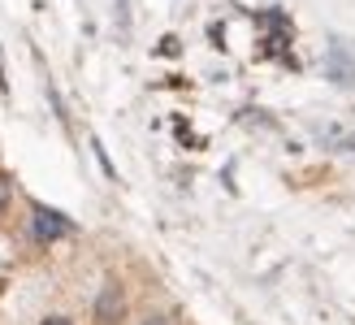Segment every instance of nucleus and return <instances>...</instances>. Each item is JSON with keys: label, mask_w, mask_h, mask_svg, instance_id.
<instances>
[{"label": "nucleus", "mask_w": 355, "mask_h": 325, "mask_svg": "<svg viewBox=\"0 0 355 325\" xmlns=\"http://www.w3.org/2000/svg\"><path fill=\"white\" fill-rule=\"evenodd\" d=\"M325 74H329V83H338V87H355V57H351V48H347L343 40L329 44Z\"/></svg>", "instance_id": "obj_1"}, {"label": "nucleus", "mask_w": 355, "mask_h": 325, "mask_svg": "<svg viewBox=\"0 0 355 325\" xmlns=\"http://www.w3.org/2000/svg\"><path fill=\"white\" fill-rule=\"evenodd\" d=\"M74 226H69V217H61V212H52V208H35L31 212V234L40 243H52V239H61V234H69Z\"/></svg>", "instance_id": "obj_2"}, {"label": "nucleus", "mask_w": 355, "mask_h": 325, "mask_svg": "<svg viewBox=\"0 0 355 325\" xmlns=\"http://www.w3.org/2000/svg\"><path fill=\"white\" fill-rule=\"evenodd\" d=\"M121 308H126V299H121V291L109 282V286L100 291V299H96V321H100V325H113V321L121 317Z\"/></svg>", "instance_id": "obj_3"}, {"label": "nucleus", "mask_w": 355, "mask_h": 325, "mask_svg": "<svg viewBox=\"0 0 355 325\" xmlns=\"http://www.w3.org/2000/svg\"><path fill=\"white\" fill-rule=\"evenodd\" d=\"M5 204H9V183L0 178V212H5Z\"/></svg>", "instance_id": "obj_4"}, {"label": "nucleus", "mask_w": 355, "mask_h": 325, "mask_svg": "<svg viewBox=\"0 0 355 325\" xmlns=\"http://www.w3.org/2000/svg\"><path fill=\"white\" fill-rule=\"evenodd\" d=\"M44 325H74V321H65V317H48Z\"/></svg>", "instance_id": "obj_5"}, {"label": "nucleus", "mask_w": 355, "mask_h": 325, "mask_svg": "<svg viewBox=\"0 0 355 325\" xmlns=\"http://www.w3.org/2000/svg\"><path fill=\"white\" fill-rule=\"evenodd\" d=\"M144 325H165V317H148V321H144Z\"/></svg>", "instance_id": "obj_6"}, {"label": "nucleus", "mask_w": 355, "mask_h": 325, "mask_svg": "<svg viewBox=\"0 0 355 325\" xmlns=\"http://www.w3.org/2000/svg\"><path fill=\"white\" fill-rule=\"evenodd\" d=\"M0 87H9V83H5V65H0Z\"/></svg>", "instance_id": "obj_7"}]
</instances>
